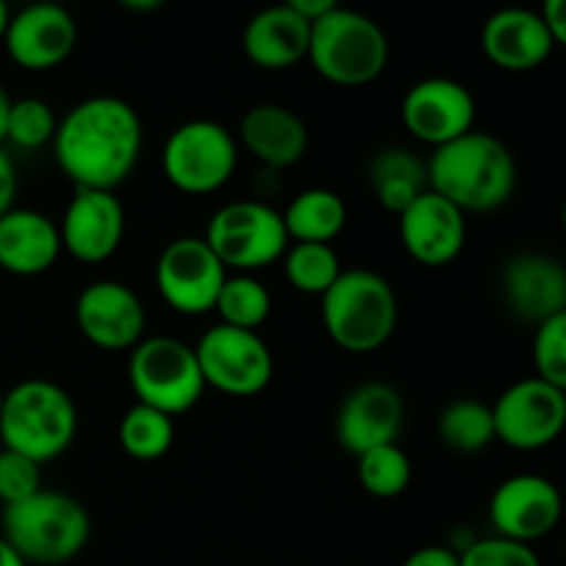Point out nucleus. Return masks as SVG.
Returning a JSON list of instances; mask_svg holds the SVG:
<instances>
[{
  "mask_svg": "<svg viewBox=\"0 0 566 566\" xmlns=\"http://www.w3.org/2000/svg\"><path fill=\"white\" fill-rule=\"evenodd\" d=\"M481 50L486 61L503 72L539 70L556 50L539 11L506 6L486 17L481 28Z\"/></svg>",
  "mask_w": 566,
  "mask_h": 566,
  "instance_id": "nucleus-21",
  "label": "nucleus"
},
{
  "mask_svg": "<svg viewBox=\"0 0 566 566\" xmlns=\"http://www.w3.org/2000/svg\"><path fill=\"white\" fill-rule=\"evenodd\" d=\"M127 381L136 403L177 418L202 401V370L193 346L169 335H149L138 343L127 359Z\"/></svg>",
  "mask_w": 566,
  "mask_h": 566,
  "instance_id": "nucleus-7",
  "label": "nucleus"
},
{
  "mask_svg": "<svg viewBox=\"0 0 566 566\" xmlns=\"http://www.w3.org/2000/svg\"><path fill=\"white\" fill-rule=\"evenodd\" d=\"M282 6H287L291 11H296L298 17H304L307 22H318L321 17L332 14L335 9H340V0H282Z\"/></svg>",
  "mask_w": 566,
  "mask_h": 566,
  "instance_id": "nucleus-39",
  "label": "nucleus"
},
{
  "mask_svg": "<svg viewBox=\"0 0 566 566\" xmlns=\"http://www.w3.org/2000/svg\"><path fill=\"white\" fill-rule=\"evenodd\" d=\"M77 44V22L55 0H36L11 14L3 48L25 72H50L64 64Z\"/></svg>",
  "mask_w": 566,
  "mask_h": 566,
  "instance_id": "nucleus-16",
  "label": "nucleus"
},
{
  "mask_svg": "<svg viewBox=\"0 0 566 566\" xmlns=\"http://www.w3.org/2000/svg\"><path fill=\"white\" fill-rule=\"evenodd\" d=\"M497 442L520 453L545 451L566 431V392L539 376H528L492 403Z\"/></svg>",
  "mask_w": 566,
  "mask_h": 566,
  "instance_id": "nucleus-11",
  "label": "nucleus"
},
{
  "mask_svg": "<svg viewBox=\"0 0 566 566\" xmlns=\"http://www.w3.org/2000/svg\"><path fill=\"white\" fill-rule=\"evenodd\" d=\"M398 238L403 252L418 265L446 269L464 252L468 213L429 188L403 213H398Z\"/></svg>",
  "mask_w": 566,
  "mask_h": 566,
  "instance_id": "nucleus-18",
  "label": "nucleus"
},
{
  "mask_svg": "<svg viewBox=\"0 0 566 566\" xmlns=\"http://www.w3.org/2000/svg\"><path fill=\"white\" fill-rule=\"evenodd\" d=\"M50 147L72 186L116 191L142 158V116L127 99L94 94L61 116Z\"/></svg>",
  "mask_w": 566,
  "mask_h": 566,
  "instance_id": "nucleus-1",
  "label": "nucleus"
},
{
  "mask_svg": "<svg viewBox=\"0 0 566 566\" xmlns=\"http://www.w3.org/2000/svg\"><path fill=\"white\" fill-rule=\"evenodd\" d=\"M9 20H11L9 0H0V44H3V36H6V28H9Z\"/></svg>",
  "mask_w": 566,
  "mask_h": 566,
  "instance_id": "nucleus-43",
  "label": "nucleus"
},
{
  "mask_svg": "<svg viewBox=\"0 0 566 566\" xmlns=\"http://www.w3.org/2000/svg\"><path fill=\"white\" fill-rule=\"evenodd\" d=\"M459 566H542L534 545L506 539V536H475L462 553Z\"/></svg>",
  "mask_w": 566,
  "mask_h": 566,
  "instance_id": "nucleus-34",
  "label": "nucleus"
},
{
  "mask_svg": "<svg viewBox=\"0 0 566 566\" xmlns=\"http://www.w3.org/2000/svg\"><path fill=\"white\" fill-rule=\"evenodd\" d=\"M11 103H14V99L9 97L6 86H3V83H0V147H3V144H6V125H9Z\"/></svg>",
  "mask_w": 566,
  "mask_h": 566,
  "instance_id": "nucleus-41",
  "label": "nucleus"
},
{
  "mask_svg": "<svg viewBox=\"0 0 566 566\" xmlns=\"http://www.w3.org/2000/svg\"><path fill=\"white\" fill-rule=\"evenodd\" d=\"M59 221L33 208H11L0 216V271L11 276H39L59 263Z\"/></svg>",
  "mask_w": 566,
  "mask_h": 566,
  "instance_id": "nucleus-23",
  "label": "nucleus"
},
{
  "mask_svg": "<svg viewBox=\"0 0 566 566\" xmlns=\"http://www.w3.org/2000/svg\"><path fill=\"white\" fill-rule=\"evenodd\" d=\"M291 243H332L348 224V205L332 188H304L282 210Z\"/></svg>",
  "mask_w": 566,
  "mask_h": 566,
  "instance_id": "nucleus-26",
  "label": "nucleus"
},
{
  "mask_svg": "<svg viewBox=\"0 0 566 566\" xmlns=\"http://www.w3.org/2000/svg\"><path fill=\"white\" fill-rule=\"evenodd\" d=\"M310 31H313V22L298 17L287 6H265L243 28V55L258 70H291L307 59Z\"/></svg>",
  "mask_w": 566,
  "mask_h": 566,
  "instance_id": "nucleus-24",
  "label": "nucleus"
},
{
  "mask_svg": "<svg viewBox=\"0 0 566 566\" xmlns=\"http://www.w3.org/2000/svg\"><path fill=\"white\" fill-rule=\"evenodd\" d=\"M17 191H20V180H17V166L6 147H0V216L9 213L14 208Z\"/></svg>",
  "mask_w": 566,
  "mask_h": 566,
  "instance_id": "nucleus-36",
  "label": "nucleus"
},
{
  "mask_svg": "<svg viewBox=\"0 0 566 566\" xmlns=\"http://www.w3.org/2000/svg\"><path fill=\"white\" fill-rule=\"evenodd\" d=\"M475 116L479 105L473 92L453 77H423L412 83L401 99L403 130L431 149L475 130Z\"/></svg>",
  "mask_w": 566,
  "mask_h": 566,
  "instance_id": "nucleus-13",
  "label": "nucleus"
},
{
  "mask_svg": "<svg viewBox=\"0 0 566 566\" xmlns=\"http://www.w3.org/2000/svg\"><path fill=\"white\" fill-rule=\"evenodd\" d=\"M238 147L247 149L269 171H285L304 160L310 149V127L293 108L280 103H258L241 116Z\"/></svg>",
  "mask_w": 566,
  "mask_h": 566,
  "instance_id": "nucleus-22",
  "label": "nucleus"
},
{
  "mask_svg": "<svg viewBox=\"0 0 566 566\" xmlns=\"http://www.w3.org/2000/svg\"><path fill=\"white\" fill-rule=\"evenodd\" d=\"M0 566H28L25 562H22L20 553H17L14 547L3 539V536H0Z\"/></svg>",
  "mask_w": 566,
  "mask_h": 566,
  "instance_id": "nucleus-42",
  "label": "nucleus"
},
{
  "mask_svg": "<svg viewBox=\"0 0 566 566\" xmlns=\"http://www.w3.org/2000/svg\"><path fill=\"white\" fill-rule=\"evenodd\" d=\"M116 3L133 14H149V11H158L166 0H116Z\"/></svg>",
  "mask_w": 566,
  "mask_h": 566,
  "instance_id": "nucleus-40",
  "label": "nucleus"
},
{
  "mask_svg": "<svg viewBox=\"0 0 566 566\" xmlns=\"http://www.w3.org/2000/svg\"><path fill=\"white\" fill-rule=\"evenodd\" d=\"M368 182L387 213H403L423 191H429L426 160L409 147H385L370 158Z\"/></svg>",
  "mask_w": 566,
  "mask_h": 566,
  "instance_id": "nucleus-25",
  "label": "nucleus"
},
{
  "mask_svg": "<svg viewBox=\"0 0 566 566\" xmlns=\"http://www.w3.org/2000/svg\"><path fill=\"white\" fill-rule=\"evenodd\" d=\"M205 385L230 398H254L274 379V354L260 332L216 324L193 346Z\"/></svg>",
  "mask_w": 566,
  "mask_h": 566,
  "instance_id": "nucleus-10",
  "label": "nucleus"
},
{
  "mask_svg": "<svg viewBox=\"0 0 566 566\" xmlns=\"http://www.w3.org/2000/svg\"><path fill=\"white\" fill-rule=\"evenodd\" d=\"M3 392L6 390H3V387H0V409H3Z\"/></svg>",
  "mask_w": 566,
  "mask_h": 566,
  "instance_id": "nucleus-45",
  "label": "nucleus"
},
{
  "mask_svg": "<svg viewBox=\"0 0 566 566\" xmlns=\"http://www.w3.org/2000/svg\"><path fill=\"white\" fill-rule=\"evenodd\" d=\"M357 481L370 497L392 501L412 484V459L398 442L370 448L357 457Z\"/></svg>",
  "mask_w": 566,
  "mask_h": 566,
  "instance_id": "nucleus-31",
  "label": "nucleus"
},
{
  "mask_svg": "<svg viewBox=\"0 0 566 566\" xmlns=\"http://www.w3.org/2000/svg\"><path fill=\"white\" fill-rule=\"evenodd\" d=\"M307 61L326 83L368 86L390 64V39L368 14L340 6L313 22Z\"/></svg>",
  "mask_w": 566,
  "mask_h": 566,
  "instance_id": "nucleus-6",
  "label": "nucleus"
},
{
  "mask_svg": "<svg viewBox=\"0 0 566 566\" xmlns=\"http://www.w3.org/2000/svg\"><path fill=\"white\" fill-rule=\"evenodd\" d=\"M119 448L136 462H158L175 446V418L144 403H133L116 429Z\"/></svg>",
  "mask_w": 566,
  "mask_h": 566,
  "instance_id": "nucleus-28",
  "label": "nucleus"
},
{
  "mask_svg": "<svg viewBox=\"0 0 566 566\" xmlns=\"http://www.w3.org/2000/svg\"><path fill=\"white\" fill-rule=\"evenodd\" d=\"M75 326L99 352H133L147 337V307L125 282H88L75 298Z\"/></svg>",
  "mask_w": 566,
  "mask_h": 566,
  "instance_id": "nucleus-14",
  "label": "nucleus"
},
{
  "mask_svg": "<svg viewBox=\"0 0 566 566\" xmlns=\"http://www.w3.org/2000/svg\"><path fill=\"white\" fill-rule=\"evenodd\" d=\"M547 31L558 48H566V0H542L539 9Z\"/></svg>",
  "mask_w": 566,
  "mask_h": 566,
  "instance_id": "nucleus-38",
  "label": "nucleus"
},
{
  "mask_svg": "<svg viewBox=\"0 0 566 566\" xmlns=\"http://www.w3.org/2000/svg\"><path fill=\"white\" fill-rule=\"evenodd\" d=\"M403 566H459V553L451 545H426L409 553Z\"/></svg>",
  "mask_w": 566,
  "mask_h": 566,
  "instance_id": "nucleus-37",
  "label": "nucleus"
},
{
  "mask_svg": "<svg viewBox=\"0 0 566 566\" xmlns=\"http://www.w3.org/2000/svg\"><path fill=\"white\" fill-rule=\"evenodd\" d=\"M3 539L25 564L61 566L86 551L92 539L88 509L70 492L39 490L36 495L3 506Z\"/></svg>",
  "mask_w": 566,
  "mask_h": 566,
  "instance_id": "nucleus-3",
  "label": "nucleus"
},
{
  "mask_svg": "<svg viewBox=\"0 0 566 566\" xmlns=\"http://www.w3.org/2000/svg\"><path fill=\"white\" fill-rule=\"evenodd\" d=\"M271 307L274 298L258 274H227L213 313H219V324L258 332L269 321Z\"/></svg>",
  "mask_w": 566,
  "mask_h": 566,
  "instance_id": "nucleus-29",
  "label": "nucleus"
},
{
  "mask_svg": "<svg viewBox=\"0 0 566 566\" xmlns=\"http://www.w3.org/2000/svg\"><path fill=\"white\" fill-rule=\"evenodd\" d=\"M564 517V495L539 473H517L495 486L490 497V523L497 536L534 542L545 539Z\"/></svg>",
  "mask_w": 566,
  "mask_h": 566,
  "instance_id": "nucleus-15",
  "label": "nucleus"
},
{
  "mask_svg": "<svg viewBox=\"0 0 566 566\" xmlns=\"http://www.w3.org/2000/svg\"><path fill=\"white\" fill-rule=\"evenodd\" d=\"M562 227H564V232H566V202H564V208H562Z\"/></svg>",
  "mask_w": 566,
  "mask_h": 566,
  "instance_id": "nucleus-44",
  "label": "nucleus"
},
{
  "mask_svg": "<svg viewBox=\"0 0 566 566\" xmlns=\"http://www.w3.org/2000/svg\"><path fill=\"white\" fill-rule=\"evenodd\" d=\"M321 321L337 348L374 354L398 329V296L387 276L370 269H348L321 296Z\"/></svg>",
  "mask_w": 566,
  "mask_h": 566,
  "instance_id": "nucleus-4",
  "label": "nucleus"
},
{
  "mask_svg": "<svg viewBox=\"0 0 566 566\" xmlns=\"http://www.w3.org/2000/svg\"><path fill=\"white\" fill-rule=\"evenodd\" d=\"M227 274L230 271L202 235L175 238L155 260V287L160 298L166 307L188 318L213 313Z\"/></svg>",
  "mask_w": 566,
  "mask_h": 566,
  "instance_id": "nucleus-12",
  "label": "nucleus"
},
{
  "mask_svg": "<svg viewBox=\"0 0 566 566\" xmlns=\"http://www.w3.org/2000/svg\"><path fill=\"white\" fill-rule=\"evenodd\" d=\"M205 241L230 274H258L291 247L282 210L263 199H235L210 216Z\"/></svg>",
  "mask_w": 566,
  "mask_h": 566,
  "instance_id": "nucleus-8",
  "label": "nucleus"
},
{
  "mask_svg": "<svg viewBox=\"0 0 566 566\" xmlns=\"http://www.w3.org/2000/svg\"><path fill=\"white\" fill-rule=\"evenodd\" d=\"M437 437L448 451L464 457L486 451L492 442H497L492 403L479 398H453L437 415Z\"/></svg>",
  "mask_w": 566,
  "mask_h": 566,
  "instance_id": "nucleus-27",
  "label": "nucleus"
},
{
  "mask_svg": "<svg viewBox=\"0 0 566 566\" xmlns=\"http://www.w3.org/2000/svg\"><path fill=\"white\" fill-rule=\"evenodd\" d=\"M77 437V407L70 392L50 379L17 381L3 392L0 442L36 464L64 457Z\"/></svg>",
  "mask_w": 566,
  "mask_h": 566,
  "instance_id": "nucleus-5",
  "label": "nucleus"
},
{
  "mask_svg": "<svg viewBox=\"0 0 566 566\" xmlns=\"http://www.w3.org/2000/svg\"><path fill=\"white\" fill-rule=\"evenodd\" d=\"M61 247L72 260L99 265L119 252L127 232V213L116 191L75 188L59 221Z\"/></svg>",
  "mask_w": 566,
  "mask_h": 566,
  "instance_id": "nucleus-17",
  "label": "nucleus"
},
{
  "mask_svg": "<svg viewBox=\"0 0 566 566\" xmlns=\"http://www.w3.org/2000/svg\"><path fill=\"white\" fill-rule=\"evenodd\" d=\"M238 169V138L216 119H188L166 136L160 171L175 191L208 197L221 191Z\"/></svg>",
  "mask_w": 566,
  "mask_h": 566,
  "instance_id": "nucleus-9",
  "label": "nucleus"
},
{
  "mask_svg": "<svg viewBox=\"0 0 566 566\" xmlns=\"http://www.w3.org/2000/svg\"><path fill=\"white\" fill-rule=\"evenodd\" d=\"M282 269H285L287 285L304 296H324L337 276L343 274V265L332 243H291L282 254Z\"/></svg>",
  "mask_w": 566,
  "mask_h": 566,
  "instance_id": "nucleus-30",
  "label": "nucleus"
},
{
  "mask_svg": "<svg viewBox=\"0 0 566 566\" xmlns=\"http://www.w3.org/2000/svg\"><path fill=\"white\" fill-rule=\"evenodd\" d=\"M407 420L403 396L387 381H363L346 392L335 415L337 446L352 457L398 442Z\"/></svg>",
  "mask_w": 566,
  "mask_h": 566,
  "instance_id": "nucleus-19",
  "label": "nucleus"
},
{
  "mask_svg": "<svg viewBox=\"0 0 566 566\" xmlns=\"http://www.w3.org/2000/svg\"><path fill=\"white\" fill-rule=\"evenodd\" d=\"M534 368V376L566 392V310L536 326Z\"/></svg>",
  "mask_w": 566,
  "mask_h": 566,
  "instance_id": "nucleus-33",
  "label": "nucleus"
},
{
  "mask_svg": "<svg viewBox=\"0 0 566 566\" xmlns=\"http://www.w3.org/2000/svg\"><path fill=\"white\" fill-rule=\"evenodd\" d=\"M42 490V464L22 453L0 448V503L11 506Z\"/></svg>",
  "mask_w": 566,
  "mask_h": 566,
  "instance_id": "nucleus-35",
  "label": "nucleus"
},
{
  "mask_svg": "<svg viewBox=\"0 0 566 566\" xmlns=\"http://www.w3.org/2000/svg\"><path fill=\"white\" fill-rule=\"evenodd\" d=\"M501 293L509 313L539 326L566 310V265L545 252H517L503 263Z\"/></svg>",
  "mask_w": 566,
  "mask_h": 566,
  "instance_id": "nucleus-20",
  "label": "nucleus"
},
{
  "mask_svg": "<svg viewBox=\"0 0 566 566\" xmlns=\"http://www.w3.org/2000/svg\"><path fill=\"white\" fill-rule=\"evenodd\" d=\"M429 188L462 213H492L512 202L517 191V160L503 138L484 130L431 149L426 160Z\"/></svg>",
  "mask_w": 566,
  "mask_h": 566,
  "instance_id": "nucleus-2",
  "label": "nucleus"
},
{
  "mask_svg": "<svg viewBox=\"0 0 566 566\" xmlns=\"http://www.w3.org/2000/svg\"><path fill=\"white\" fill-rule=\"evenodd\" d=\"M59 130V116L53 105L42 97H20L11 103L9 125H6V144L17 149H42L53 144Z\"/></svg>",
  "mask_w": 566,
  "mask_h": 566,
  "instance_id": "nucleus-32",
  "label": "nucleus"
}]
</instances>
